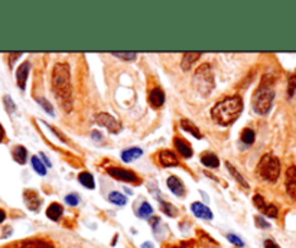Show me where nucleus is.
<instances>
[{"label":"nucleus","instance_id":"42","mask_svg":"<svg viewBox=\"0 0 296 248\" xmlns=\"http://www.w3.org/2000/svg\"><path fill=\"white\" fill-rule=\"evenodd\" d=\"M5 219H6V214H5V211L0 209V222H3Z\"/></svg>","mask_w":296,"mask_h":248},{"label":"nucleus","instance_id":"40","mask_svg":"<svg viewBox=\"0 0 296 248\" xmlns=\"http://www.w3.org/2000/svg\"><path fill=\"white\" fill-rule=\"evenodd\" d=\"M92 137L97 140V141H100V140H103V136L98 133V131H92Z\"/></svg>","mask_w":296,"mask_h":248},{"label":"nucleus","instance_id":"8","mask_svg":"<svg viewBox=\"0 0 296 248\" xmlns=\"http://www.w3.org/2000/svg\"><path fill=\"white\" fill-rule=\"evenodd\" d=\"M286 192L296 202V166H290L286 170Z\"/></svg>","mask_w":296,"mask_h":248},{"label":"nucleus","instance_id":"33","mask_svg":"<svg viewBox=\"0 0 296 248\" xmlns=\"http://www.w3.org/2000/svg\"><path fill=\"white\" fill-rule=\"evenodd\" d=\"M38 103L41 104L42 109L45 110V111H46L48 114H51V116H52V114H54V107H52L51 103H50L48 100H46V98H42V97H39V98H38Z\"/></svg>","mask_w":296,"mask_h":248},{"label":"nucleus","instance_id":"41","mask_svg":"<svg viewBox=\"0 0 296 248\" xmlns=\"http://www.w3.org/2000/svg\"><path fill=\"white\" fill-rule=\"evenodd\" d=\"M3 139H5V129H3V126L0 124V143L3 141Z\"/></svg>","mask_w":296,"mask_h":248},{"label":"nucleus","instance_id":"29","mask_svg":"<svg viewBox=\"0 0 296 248\" xmlns=\"http://www.w3.org/2000/svg\"><path fill=\"white\" fill-rule=\"evenodd\" d=\"M161 208L164 211L168 217H176L178 215V211L175 208L172 204H168V202H161Z\"/></svg>","mask_w":296,"mask_h":248},{"label":"nucleus","instance_id":"1","mask_svg":"<svg viewBox=\"0 0 296 248\" xmlns=\"http://www.w3.org/2000/svg\"><path fill=\"white\" fill-rule=\"evenodd\" d=\"M52 89L55 97L61 101L62 107L65 110L71 109L72 88L70 68L67 64H57L52 74Z\"/></svg>","mask_w":296,"mask_h":248},{"label":"nucleus","instance_id":"38","mask_svg":"<svg viewBox=\"0 0 296 248\" xmlns=\"http://www.w3.org/2000/svg\"><path fill=\"white\" fill-rule=\"evenodd\" d=\"M265 248H280L277 244H276L275 241H272V239H266L265 241Z\"/></svg>","mask_w":296,"mask_h":248},{"label":"nucleus","instance_id":"13","mask_svg":"<svg viewBox=\"0 0 296 248\" xmlns=\"http://www.w3.org/2000/svg\"><path fill=\"white\" fill-rule=\"evenodd\" d=\"M149 104L154 107V109H159V107H162L165 103V94L164 91L161 88H154L151 92H149Z\"/></svg>","mask_w":296,"mask_h":248},{"label":"nucleus","instance_id":"7","mask_svg":"<svg viewBox=\"0 0 296 248\" xmlns=\"http://www.w3.org/2000/svg\"><path fill=\"white\" fill-rule=\"evenodd\" d=\"M253 202H255L256 208L259 209L262 214H265L266 217H269V218H276L277 217V208H276L275 205H269V204H266L265 198H262L260 195H255L253 196Z\"/></svg>","mask_w":296,"mask_h":248},{"label":"nucleus","instance_id":"3","mask_svg":"<svg viewBox=\"0 0 296 248\" xmlns=\"http://www.w3.org/2000/svg\"><path fill=\"white\" fill-rule=\"evenodd\" d=\"M275 100V89H273V82L270 81V77H265L262 80L260 87L256 89L252 98V106L257 114L260 116H266L273 104Z\"/></svg>","mask_w":296,"mask_h":248},{"label":"nucleus","instance_id":"37","mask_svg":"<svg viewBox=\"0 0 296 248\" xmlns=\"http://www.w3.org/2000/svg\"><path fill=\"white\" fill-rule=\"evenodd\" d=\"M256 224H257V227H260V228H269V227H270L262 217H256Z\"/></svg>","mask_w":296,"mask_h":248},{"label":"nucleus","instance_id":"11","mask_svg":"<svg viewBox=\"0 0 296 248\" xmlns=\"http://www.w3.org/2000/svg\"><path fill=\"white\" fill-rule=\"evenodd\" d=\"M25 204L31 211H38L41 207V198L35 190H25Z\"/></svg>","mask_w":296,"mask_h":248},{"label":"nucleus","instance_id":"18","mask_svg":"<svg viewBox=\"0 0 296 248\" xmlns=\"http://www.w3.org/2000/svg\"><path fill=\"white\" fill-rule=\"evenodd\" d=\"M142 155H143L142 149H139V147H130V149H127L123 152L122 160L123 162H126V163H129V162H132V160L139 159Z\"/></svg>","mask_w":296,"mask_h":248},{"label":"nucleus","instance_id":"15","mask_svg":"<svg viewBox=\"0 0 296 248\" xmlns=\"http://www.w3.org/2000/svg\"><path fill=\"white\" fill-rule=\"evenodd\" d=\"M159 162H161V165L165 166V168H171V166H176L178 165L176 156H175L172 152H169V150H164V152L159 153Z\"/></svg>","mask_w":296,"mask_h":248},{"label":"nucleus","instance_id":"2","mask_svg":"<svg viewBox=\"0 0 296 248\" xmlns=\"http://www.w3.org/2000/svg\"><path fill=\"white\" fill-rule=\"evenodd\" d=\"M241 111H243V100L241 97L235 95L217 103L211 110V117L220 126H230L238 119Z\"/></svg>","mask_w":296,"mask_h":248},{"label":"nucleus","instance_id":"35","mask_svg":"<svg viewBox=\"0 0 296 248\" xmlns=\"http://www.w3.org/2000/svg\"><path fill=\"white\" fill-rule=\"evenodd\" d=\"M227 239H228L231 244H234L235 247H244V241L241 238H238L234 234H228V235H227Z\"/></svg>","mask_w":296,"mask_h":248},{"label":"nucleus","instance_id":"30","mask_svg":"<svg viewBox=\"0 0 296 248\" xmlns=\"http://www.w3.org/2000/svg\"><path fill=\"white\" fill-rule=\"evenodd\" d=\"M296 92V72L292 74L289 77V81H287V95L289 97H293Z\"/></svg>","mask_w":296,"mask_h":248},{"label":"nucleus","instance_id":"44","mask_svg":"<svg viewBox=\"0 0 296 248\" xmlns=\"http://www.w3.org/2000/svg\"><path fill=\"white\" fill-rule=\"evenodd\" d=\"M172 248H188V247H184V245H176V247H172Z\"/></svg>","mask_w":296,"mask_h":248},{"label":"nucleus","instance_id":"39","mask_svg":"<svg viewBox=\"0 0 296 248\" xmlns=\"http://www.w3.org/2000/svg\"><path fill=\"white\" fill-rule=\"evenodd\" d=\"M41 159H42V162H43V165H46L48 168L51 166V162H50V159H48V158H46L43 153H41Z\"/></svg>","mask_w":296,"mask_h":248},{"label":"nucleus","instance_id":"10","mask_svg":"<svg viewBox=\"0 0 296 248\" xmlns=\"http://www.w3.org/2000/svg\"><path fill=\"white\" fill-rule=\"evenodd\" d=\"M29 70H31V64L23 62L16 71V81H18V85L21 89L26 88V80H28V75H29Z\"/></svg>","mask_w":296,"mask_h":248},{"label":"nucleus","instance_id":"4","mask_svg":"<svg viewBox=\"0 0 296 248\" xmlns=\"http://www.w3.org/2000/svg\"><path fill=\"white\" fill-rule=\"evenodd\" d=\"M257 173L260 175V178L267 182H276L280 175V162L273 155L267 153L260 159V163L257 166Z\"/></svg>","mask_w":296,"mask_h":248},{"label":"nucleus","instance_id":"36","mask_svg":"<svg viewBox=\"0 0 296 248\" xmlns=\"http://www.w3.org/2000/svg\"><path fill=\"white\" fill-rule=\"evenodd\" d=\"M65 202H67L70 207H77L78 202H80V199H78V196H77L75 193H70V195L65 196Z\"/></svg>","mask_w":296,"mask_h":248},{"label":"nucleus","instance_id":"24","mask_svg":"<svg viewBox=\"0 0 296 248\" xmlns=\"http://www.w3.org/2000/svg\"><path fill=\"white\" fill-rule=\"evenodd\" d=\"M31 162H32V168L35 169V172H36L38 175H41V176H45V175H46V168H45L43 162H42L38 156H33Z\"/></svg>","mask_w":296,"mask_h":248},{"label":"nucleus","instance_id":"6","mask_svg":"<svg viewBox=\"0 0 296 248\" xmlns=\"http://www.w3.org/2000/svg\"><path fill=\"white\" fill-rule=\"evenodd\" d=\"M95 121H97L100 126L106 127L110 133H119V131L122 130V124L114 119L113 116L107 114V113H100V114H97V116H95Z\"/></svg>","mask_w":296,"mask_h":248},{"label":"nucleus","instance_id":"27","mask_svg":"<svg viewBox=\"0 0 296 248\" xmlns=\"http://www.w3.org/2000/svg\"><path fill=\"white\" fill-rule=\"evenodd\" d=\"M21 248H54V247H52L50 242L35 239V241H28V242H25Z\"/></svg>","mask_w":296,"mask_h":248},{"label":"nucleus","instance_id":"32","mask_svg":"<svg viewBox=\"0 0 296 248\" xmlns=\"http://www.w3.org/2000/svg\"><path fill=\"white\" fill-rule=\"evenodd\" d=\"M241 140L244 141L245 144H252L255 141V131L252 129H245L241 134Z\"/></svg>","mask_w":296,"mask_h":248},{"label":"nucleus","instance_id":"21","mask_svg":"<svg viewBox=\"0 0 296 248\" xmlns=\"http://www.w3.org/2000/svg\"><path fill=\"white\" fill-rule=\"evenodd\" d=\"M181 126H182V129H184L185 131L191 133V134H192L194 137H196V139H201V137H203L200 129L195 126L192 121H189V120H181Z\"/></svg>","mask_w":296,"mask_h":248},{"label":"nucleus","instance_id":"12","mask_svg":"<svg viewBox=\"0 0 296 248\" xmlns=\"http://www.w3.org/2000/svg\"><path fill=\"white\" fill-rule=\"evenodd\" d=\"M191 209H192V214H194L195 217H198V218L213 219V212H211V209L208 208L207 205H204V204H201V202H194V204L191 205Z\"/></svg>","mask_w":296,"mask_h":248},{"label":"nucleus","instance_id":"20","mask_svg":"<svg viewBox=\"0 0 296 248\" xmlns=\"http://www.w3.org/2000/svg\"><path fill=\"white\" fill-rule=\"evenodd\" d=\"M62 212H64V209L60 204H57V202H54L51 204L48 209H46V217L52 221H58V219L61 218Z\"/></svg>","mask_w":296,"mask_h":248},{"label":"nucleus","instance_id":"43","mask_svg":"<svg viewBox=\"0 0 296 248\" xmlns=\"http://www.w3.org/2000/svg\"><path fill=\"white\" fill-rule=\"evenodd\" d=\"M142 248H154V244L152 242H143Z\"/></svg>","mask_w":296,"mask_h":248},{"label":"nucleus","instance_id":"9","mask_svg":"<svg viewBox=\"0 0 296 248\" xmlns=\"http://www.w3.org/2000/svg\"><path fill=\"white\" fill-rule=\"evenodd\" d=\"M109 175H112L113 178L124 180V182H137V176L133 173L132 170H126L122 168H109L107 169Z\"/></svg>","mask_w":296,"mask_h":248},{"label":"nucleus","instance_id":"16","mask_svg":"<svg viewBox=\"0 0 296 248\" xmlns=\"http://www.w3.org/2000/svg\"><path fill=\"white\" fill-rule=\"evenodd\" d=\"M203 55V52H185L184 57H182V62H181V67L184 71H189L192 64L198 60L200 57Z\"/></svg>","mask_w":296,"mask_h":248},{"label":"nucleus","instance_id":"34","mask_svg":"<svg viewBox=\"0 0 296 248\" xmlns=\"http://www.w3.org/2000/svg\"><path fill=\"white\" fill-rule=\"evenodd\" d=\"M3 103H5V107L8 110V113H15V111H16V106H15L13 100H12L9 95H5Z\"/></svg>","mask_w":296,"mask_h":248},{"label":"nucleus","instance_id":"25","mask_svg":"<svg viewBox=\"0 0 296 248\" xmlns=\"http://www.w3.org/2000/svg\"><path fill=\"white\" fill-rule=\"evenodd\" d=\"M109 201H110L112 204H114V205H120V207L127 204V198H126L124 195H122L120 192H112V193L109 195Z\"/></svg>","mask_w":296,"mask_h":248},{"label":"nucleus","instance_id":"14","mask_svg":"<svg viewBox=\"0 0 296 248\" xmlns=\"http://www.w3.org/2000/svg\"><path fill=\"white\" fill-rule=\"evenodd\" d=\"M168 188L172 190V193H175L176 196H184L185 193V186L184 183L181 182V179H178L176 176H171L168 178Z\"/></svg>","mask_w":296,"mask_h":248},{"label":"nucleus","instance_id":"5","mask_svg":"<svg viewBox=\"0 0 296 248\" xmlns=\"http://www.w3.org/2000/svg\"><path fill=\"white\" fill-rule=\"evenodd\" d=\"M194 87L203 95H210V92L213 91V88H214V74H213L211 67L208 64L201 65L198 70L195 71Z\"/></svg>","mask_w":296,"mask_h":248},{"label":"nucleus","instance_id":"28","mask_svg":"<svg viewBox=\"0 0 296 248\" xmlns=\"http://www.w3.org/2000/svg\"><path fill=\"white\" fill-rule=\"evenodd\" d=\"M152 212H154V209L151 207V204H147V202H143L140 208L137 209V215L140 218H149L152 215Z\"/></svg>","mask_w":296,"mask_h":248},{"label":"nucleus","instance_id":"19","mask_svg":"<svg viewBox=\"0 0 296 248\" xmlns=\"http://www.w3.org/2000/svg\"><path fill=\"white\" fill-rule=\"evenodd\" d=\"M201 162H203V165L207 166V168H218V165H220V160L217 158V155H214L213 152L204 153L201 156Z\"/></svg>","mask_w":296,"mask_h":248},{"label":"nucleus","instance_id":"22","mask_svg":"<svg viewBox=\"0 0 296 248\" xmlns=\"http://www.w3.org/2000/svg\"><path fill=\"white\" fill-rule=\"evenodd\" d=\"M13 159L16 160L19 165H25V162L28 159V150L25 149L23 146H16L15 149H13Z\"/></svg>","mask_w":296,"mask_h":248},{"label":"nucleus","instance_id":"23","mask_svg":"<svg viewBox=\"0 0 296 248\" xmlns=\"http://www.w3.org/2000/svg\"><path fill=\"white\" fill-rule=\"evenodd\" d=\"M78 180H80V183H81L84 188H87V189L94 188V178H92L91 173H88V172H82V173H80Z\"/></svg>","mask_w":296,"mask_h":248},{"label":"nucleus","instance_id":"17","mask_svg":"<svg viewBox=\"0 0 296 248\" xmlns=\"http://www.w3.org/2000/svg\"><path fill=\"white\" fill-rule=\"evenodd\" d=\"M175 147H176V150H178L184 158H191V156H192V147H191L185 140L176 137V139H175Z\"/></svg>","mask_w":296,"mask_h":248},{"label":"nucleus","instance_id":"31","mask_svg":"<svg viewBox=\"0 0 296 248\" xmlns=\"http://www.w3.org/2000/svg\"><path fill=\"white\" fill-rule=\"evenodd\" d=\"M112 55L116 58H122L123 61H133L137 57L136 52H113Z\"/></svg>","mask_w":296,"mask_h":248},{"label":"nucleus","instance_id":"26","mask_svg":"<svg viewBox=\"0 0 296 248\" xmlns=\"http://www.w3.org/2000/svg\"><path fill=\"white\" fill-rule=\"evenodd\" d=\"M227 169L230 170V173H231V175L234 176V179L237 180V182H238V183H240V185H243V186H244L245 189H249V183L245 182V179L243 178V176H241V175H240V173H238L237 170H235V168L233 166V165H230V162H227Z\"/></svg>","mask_w":296,"mask_h":248}]
</instances>
